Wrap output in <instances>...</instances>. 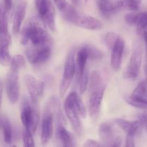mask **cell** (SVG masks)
Masks as SVG:
<instances>
[{
  "label": "cell",
  "instance_id": "obj_1",
  "mask_svg": "<svg viewBox=\"0 0 147 147\" xmlns=\"http://www.w3.org/2000/svg\"><path fill=\"white\" fill-rule=\"evenodd\" d=\"M30 40L35 47L51 46L53 42L48 32L35 19L29 20L27 25L22 30L20 40L21 44L22 45H26Z\"/></svg>",
  "mask_w": 147,
  "mask_h": 147
},
{
  "label": "cell",
  "instance_id": "obj_2",
  "mask_svg": "<svg viewBox=\"0 0 147 147\" xmlns=\"http://www.w3.org/2000/svg\"><path fill=\"white\" fill-rule=\"evenodd\" d=\"M37 104L29 101L24 98L22 101L21 111V121L24 129L30 131L34 134L39 121V112L37 108Z\"/></svg>",
  "mask_w": 147,
  "mask_h": 147
},
{
  "label": "cell",
  "instance_id": "obj_3",
  "mask_svg": "<svg viewBox=\"0 0 147 147\" xmlns=\"http://www.w3.org/2000/svg\"><path fill=\"white\" fill-rule=\"evenodd\" d=\"M76 61H75V48L71 49L69 52L65 61L63 67V76L59 86V94L63 97L67 92L71 83L76 72Z\"/></svg>",
  "mask_w": 147,
  "mask_h": 147
},
{
  "label": "cell",
  "instance_id": "obj_4",
  "mask_svg": "<svg viewBox=\"0 0 147 147\" xmlns=\"http://www.w3.org/2000/svg\"><path fill=\"white\" fill-rule=\"evenodd\" d=\"M98 133L103 146L114 147L122 145V137L115 129L113 123L111 122L105 121L101 123Z\"/></svg>",
  "mask_w": 147,
  "mask_h": 147
},
{
  "label": "cell",
  "instance_id": "obj_5",
  "mask_svg": "<svg viewBox=\"0 0 147 147\" xmlns=\"http://www.w3.org/2000/svg\"><path fill=\"white\" fill-rule=\"evenodd\" d=\"M6 91L10 103L14 104L18 101L20 96L19 71L10 69L6 78Z\"/></svg>",
  "mask_w": 147,
  "mask_h": 147
},
{
  "label": "cell",
  "instance_id": "obj_6",
  "mask_svg": "<svg viewBox=\"0 0 147 147\" xmlns=\"http://www.w3.org/2000/svg\"><path fill=\"white\" fill-rule=\"evenodd\" d=\"M25 54L30 64L34 65H42L50 58L51 55V46H33V47H30L26 50Z\"/></svg>",
  "mask_w": 147,
  "mask_h": 147
},
{
  "label": "cell",
  "instance_id": "obj_7",
  "mask_svg": "<svg viewBox=\"0 0 147 147\" xmlns=\"http://www.w3.org/2000/svg\"><path fill=\"white\" fill-rule=\"evenodd\" d=\"M24 83L30 95V101L34 104H37L44 92V83L30 75L25 76Z\"/></svg>",
  "mask_w": 147,
  "mask_h": 147
},
{
  "label": "cell",
  "instance_id": "obj_8",
  "mask_svg": "<svg viewBox=\"0 0 147 147\" xmlns=\"http://www.w3.org/2000/svg\"><path fill=\"white\" fill-rule=\"evenodd\" d=\"M105 89H106V86L102 85L99 88L91 92L89 100V113L90 117L93 120H97L99 117L101 104L105 94Z\"/></svg>",
  "mask_w": 147,
  "mask_h": 147
},
{
  "label": "cell",
  "instance_id": "obj_9",
  "mask_svg": "<svg viewBox=\"0 0 147 147\" xmlns=\"http://www.w3.org/2000/svg\"><path fill=\"white\" fill-rule=\"evenodd\" d=\"M53 116L50 105L48 104L44 112L41 128V142L46 144L50 142L53 134Z\"/></svg>",
  "mask_w": 147,
  "mask_h": 147
},
{
  "label": "cell",
  "instance_id": "obj_10",
  "mask_svg": "<svg viewBox=\"0 0 147 147\" xmlns=\"http://www.w3.org/2000/svg\"><path fill=\"white\" fill-rule=\"evenodd\" d=\"M98 7L102 15L107 19H110L114 14L118 13L122 9H125L124 0H98Z\"/></svg>",
  "mask_w": 147,
  "mask_h": 147
},
{
  "label": "cell",
  "instance_id": "obj_11",
  "mask_svg": "<svg viewBox=\"0 0 147 147\" xmlns=\"http://www.w3.org/2000/svg\"><path fill=\"white\" fill-rule=\"evenodd\" d=\"M142 61V55L139 50H135L131 55L126 70L124 73V77L126 79L135 80L138 76Z\"/></svg>",
  "mask_w": 147,
  "mask_h": 147
},
{
  "label": "cell",
  "instance_id": "obj_12",
  "mask_svg": "<svg viewBox=\"0 0 147 147\" xmlns=\"http://www.w3.org/2000/svg\"><path fill=\"white\" fill-rule=\"evenodd\" d=\"M125 48V42L121 37H118L115 45L111 50L110 56V66L115 71H118L120 68L122 63V55Z\"/></svg>",
  "mask_w": 147,
  "mask_h": 147
},
{
  "label": "cell",
  "instance_id": "obj_13",
  "mask_svg": "<svg viewBox=\"0 0 147 147\" xmlns=\"http://www.w3.org/2000/svg\"><path fill=\"white\" fill-rule=\"evenodd\" d=\"M113 122L122 130H123L127 134L132 135L134 136L140 134L144 128L138 120L128 121L120 118H116L114 119Z\"/></svg>",
  "mask_w": 147,
  "mask_h": 147
},
{
  "label": "cell",
  "instance_id": "obj_14",
  "mask_svg": "<svg viewBox=\"0 0 147 147\" xmlns=\"http://www.w3.org/2000/svg\"><path fill=\"white\" fill-rule=\"evenodd\" d=\"M64 111L75 133L79 136H81L83 132V126L79 119V113L72 106L66 103H64Z\"/></svg>",
  "mask_w": 147,
  "mask_h": 147
},
{
  "label": "cell",
  "instance_id": "obj_15",
  "mask_svg": "<svg viewBox=\"0 0 147 147\" xmlns=\"http://www.w3.org/2000/svg\"><path fill=\"white\" fill-rule=\"evenodd\" d=\"M74 25L89 30H101L103 28V24L98 19L91 16L79 15Z\"/></svg>",
  "mask_w": 147,
  "mask_h": 147
},
{
  "label": "cell",
  "instance_id": "obj_16",
  "mask_svg": "<svg viewBox=\"0 0 147 147\" xmlns=\"http://www.w3.org/2000/svg\"><path fill=\"white\" fill-rule=\"evenodd\" d=\"M64 103L72 106L76 110V111L79 113L81 117L84 118V119L86 118V108L84 105V103L82 101V98H81L80 96L76 91L71 92L66 97Z\"/></svg>",
  "mask_w": 147,
  "mask_h": 147
},
{
  "label": "cell",
  "instance_id": "obj_17",
  "mask_svg": "<svg viewBox=\"0 0 147 147\" xmlns=\"http://www.w3.org/2000/svg\"><path fill=\"white\" fill-rule=\"evenodd\" d=\"M27 7V3L25 1H23V2L20 3L16 8L12 24V31L14 34H17L20 32L22 23L25 17Z\"/></svg>",
  "mask_w": 147,
  "mask_h": 147
},
{
  "label": "cell",
  "instance_id": "obj_18",
  "mask_svg": "<svg viewBox=\"0 0 147 147\" xmlns=\"http://www.w3.org/2000/svg\"><path fill=\"white\" fill-rule=\"evenodd\" d=\"M10 36H4L0 40V64L4 66L10 65L12 57L10 53Z\"/></svg>",
  "mask_w": 147,
  "mask_h": 147
},
{
  "label": "cell",
  "instance_id": "obj_19",
  "mask_svg": "<svg viewBox=\"0 0 147 147\" xmlns=\"http://www.w3.org/2000/svg\"><path fill=\"white\" fill-rule=\"evenodd\" d=\"M56 136L63 146H74V139L71 134L64 127V125L58 123L56 127Z\"/></svg>",
  "mask_w": 147,
  "mask_h": 147
},
{
  "label": "cell",
  "instance_id": "obj_20",
  "mask_svg": "<svg viewBox=\"0 0 147 147\" xmlns=\"http://www.w3.org/2000/svg\"><path fill=\"white\" fill-rule=\"evenodd\" d=\"M87 55L85 53L83 48L80 47L79 50H78L77 54H76V70H77L78 76H80L84 71L86 69V61H87Z\"/></svg>",
  "mask_w": 147,
  "mask_h": 147
},
{
  "label": "cell",
  "instance_id": "obj_21",
  "mask_svg": "<svg viewBox=\"0 0 147 147\" xmlns=\"http://www.w3.org/2000/svg\"><path fill=\"white\" fill-rule=\"evenodd\" d=\"M43 24L48 27L49 30L53 32H56V22H55V10L53 4H50L46 15L42 19Z\"/></svg>",
  "mask_w": 147,
  "mask_h": 147
},
{
  "label": "cell",
  "instance_id": "obj_22",
  "mask_svg": "<svg viewBox=\"0 0 147 147\" xmlns=\"http://www.w3.org/2000/svg\"><path fill=\"white\" fill-rule=\"evenodd\" d=\"M82 48L84 49L85 53L87 55L88 59L91 60H100L103 57V53L92 44H85L82 46Z\"/></svg>",
  "mask_w": 147,
  "mask_h": 147
},
{
  "label": "cell",
  "instance_id": "obj_23",
  "mask_svg": "<svg viewBox=\"0 0 147 147\" xmlns=\"http://www.w3.org/2000/svg\"><path fill=\"white\" fill-rule=\"evenodd\" d=\"M0 128L2 129L4 139L6 143H11L12 140V129L8 119L6 118L0 119Z\"/></svg>",
  "mask_w": 147,
  "mask_h": 147
},
{
  "label": "cell",
  "instance_id": "obj_24",
  "mask_svg": "<svg viewBox=\"0 0 147 147\" xmlns=\"http://www.w3.org/2000/svg\"><path fill=\"white\" fill-rule=\"evenodd\" d=\"M7 12L3 4H0V33L2 36L9 35Z\"/></svg>",
  "mask_w": 147,
  "mask_h": 147
},
{
  "label": "cell",
  "instance_id": "obj_25",
  "mask_svg": "<svg viewBox=\"0 0 147 147\" xmlns=\"http://www.w3.org/2000/svg\"><path fill=\"white\" fill-rule=\"evenodd\" d=\"M131 97L134 98L147 99V81L146 80H141L138 86L135 88L131 94Z\"/></svg>",
  "mask_w": 147,
  "mask_h": 147
},
{
  "label": "cell",
  "instance_id": "obj_26",
  "mask_svg": "<svg viewBox=\"0 0 147 147\" xmlns=\"http://www.w3.org/2000/svg\"><path fill=\"white\" fill-rule=\"evenodd\" d=\"M63 13V17L65 20L69 22L74 24L76 21L77 20L78 17L80 14L76 11L74 7L71 5L68 4L67 7L62 11Z\"/></svg>",
  "mask_w": 147,
  "mask_h": 147
},
{
  "label": "cell",
  "instance_id": "obj_27",
  "mask_svg": "<svg viewBox=\"0 0 147 147\" xmlns=\"http://www.w3.org/2000/svg\"><path fill=\"white\" fill-rule=\"evenodd\" d=\"M89 90L90 92H92L93 90L99 88L100 86H102L103 84L102 83V79L101 77L100 74L98 72L93 71L91 72L90 76H89Z\"/></svg>",
  "mask_w": 147,
  "mask_h": 147
},
{
  "label": "cell",
  "instance_id": "obj_28",
  "mask_svg": "<svg viewBox=\"0 0 147 147\" xmlns=\"http://www.w3.org/2000/svg\"><path fill=\"white\" fill-rule=\"evenodd\" d=\"M50 4H51V1L50 0H35V7L41 20L46 15Z\"/></svg>",
  "mask_w": 147,
  "mask_h": 147
},
{
  "label": "cell",
  "instance_id": "obj_29",
  "mask_svg": "<svg viewBox=\"0 0 147 147\" xmlns=\"http://www.w3.org/2000/svg\"><path fill=\"white\" fill-rule=\"evenodd\" d=\"M135 26L138 32H144L147 30V11L138 12V17Z\"/></svg>",
  "mask_w": 147,
  "mask_h": 147
},
{
  "label": "cell",
  "instance_id": "obj_30",
  "mask_svg": "<svg viewBox=\"0 0 147 147\" xmlns=\"http://www.w3.org/2000/svg\"><path fill=\"white\" fill-rule=\"evenodd\" d=\"M10 69L19 71L20 69L25 65V60L21 55H15L12 57L10 63Z\"/></svg>",
  "mask_w": 147,
  "mask_h": 147
},
{
  "label": "cell",
  "instance_id": "obj_31",
  "mask_svg": "<svg viewBox=\"0 0 147 147\" xmlns=\"http://www.w3.org/2000/svg\"><path fill=\"white\" fill-rule=\"evenodd\" d=\"M79 92L81 94H84L86 92L89 86V70L87 69H85L84 73L79 77Z\"/></svg>",
  "mask_w": 147,
  "mask_h": 147
},
{
  "label": "cell",
  "instance_id": "obj_32",
  "mask_svg": "<svg viewBox=\"0 0 147 147\" xmlns=\"http://www.w3.org/2000/svg\"><path fill=\"white\" fill-rule=\"evenodd\" d=\"M125 100L126 103L133 107L147 110V99L134 98L131 96H129V97L125 98Z\"/></svg>",
  "mask_w": 147,
  "mask_h": 147
},
{
  "label": "cell",
  "instance_id": "obj_33",
  "mask_svg": "<svg viewBox=\"0 0 147 147\" xmlns=\"http://www.w3.org/2000/svg\"><path fill=\"white\" fill-rule=\"evenodd\" d=\"M119 37L120 36L117 33L113 32H110L107 33L105 37V42L110 50H112Z\"/></svg>",
  "mask_w": 147,
  "mask_h": 147
},
{
  "label": "cell",
  "instance_id": "obj_34",
  "mask_svg": "<svg viewBox=\"0 0 147 147\" xmlns=\"http://www.w3.org/2000/svg\"><path fill=\"white\" fill-rule=\"evenodd\" d=\"M23 145L24 147H33L35 146V142L33 139V134L30 131L24 129L23 131Z\"/></svg>",
  "mask_w": 147,
  "mask_h": 147
},
{
  "label": "cell",
  "instance_id": "obj_35",
  "mask_svg": "<svg viewBox=\"0 0 147 147\" xmlns=\"http://www.w3.org/2000/svg\"><path fill=\"white\" fill-rule=\"evenodd\" d=\"M125 9L131 11H137L140 7L141 0H124Z\"/></svg>",
  "mask_w": 147,
  "mask_h": 147
},
{
  "label": "cell",
  "instance_id": "obj_36",
  "mask_svg": "<svg viewBox=\"0 0 147 147\" xmlns=\"http://www.w3.org/2000/svg\"><path fill=\"white\" fill-rule=\"evenodd\" d=\"M138 17V12H131L125 16V21L129 25H135Z\"/></svg>",
  "mask_w": 147,
  "mask_h": 147
},
{
  "label": "cell",
  "instance_id": "obj_37",
  "mask_svg": "<svg viewBox=\"0 0 147 147\" xmlns=\"http://www.w3.org/2000/svg\"><path fill=\"white\" fill-rule=\"evenodd\" d=\"M53 2L60 11H63L68 6L66 0H53Z\"/></svg>",
  "mask_w": 147,
  "mask_h": 147
},
{
  "label": "cell",
  "instance_id": "obj_38",
  "mask_svg": "<svg viewBox=\"0 0 147 147\" xmlns=\"http://www.w3.org/2000/svg\"><path fill=\"white\" fill-rule=\"evenodd\" d=\"M102 146H103L102 144L99 143V142L94 140V139H87L83 144V146L86 147H98Z\"/></svg>",
  "mask_w": 147,
  "mask_h": 147
},
{
  "label": "cell",
  "instance_id": "obj_39",
  "mask_svg": "<svg viewBox=\"0 0 147 147\" xmlns=\"http://www.w3.org/2000/svg\"><path fill=\"white\" fill-rule=\"evenodd\" d=\"M135 136L132 135L127 134L126 139H125V146L127 147H133L135 146V142H134Z\"/></svg>",
  "mask_w": 147,
  "mask_h": 147
},
{
  "label": "cell",
  "instance_id": "obj_40",
  "mask_svg": "<svg viewBox=\"0 0 147 147\" xmlns=\"http://www.w3.org/2000/svg\"><path fill=\"white\" fill-rule=\"evenodd\" d=\"M138 119L142 126L147 129V113H143L138 115Z\"/></svg>",
  "mask_w": 147,
  "mask_h": 147
},
{
  "label": "cell",
  "instance_id": "obj_41",
  "mask_svg": "<svg viewBox=\"0 0 147 147\" xmlns=\"http://www.w3.org/2000/svg\"><path fill=\"white\" fill-rule=\"evenodd\" d=\"M3 6L4 9L9 11L12 7V0H3Z\"/></svg>",
  "mask_w": 147,
  "mask_h": 147
},
{
  "label": "cell",
  "instance_id": "obj_42",
  "mask_svg": "<svg viewBox=\"0 0 147 147\" xmlns=\"http://www.w3.org/2000/svg\"><path fill=\"white\" fill-rule=\"evenodd\" d=\"M2 93H3V83L1 80L0 79V109L1 106V101H2Z\"/></svg>",
  "mask_w": 147,
  "mask_h": 147
},
{
  "label": "cell",
  "instance_id": "obj_43",
  "mask_svg": "<svg viewBox=\"0 0 147 147\" xmlns=\"http://www.w3.org/2000/svg\"><path fill=\"white\" fill-rule=\"evenodd\" d=\"M143 36H144V40L146 42V56H147V30L143 32Z\"/></svg>",
  "mask_w": 147,
  "mask_h": 147
},
{
  "label": "cell",
  "instance_id": "obj_44",
  "mask_svg": "<svg viewBox=\"0 0 147 147\" xmlns=\"http://www.w3.org/2000/svg\"><path fill=\"white\" fill-rule=\"evenodd\" d=\"M144 71H145V76H146V80L147 81V65L144 67Z\"/></svg>",
  "mask_w": 147,
  "mask_h": 147
},
{
  "label": "cell",
  "instance_id": "obj_45",
  "mask_svg": "<svg viewBox=\"0 0 147 147\" xmlns=\"http://www.w3.org/2000/svg\"><path fill=\"white\" fill-rule=\"evenodd\" d=\"M71 2L73 3L74 5H76L79 2V0H71Z\"/></svg>",
  "mask_w": 147,
  "mask_h": 147
},
{
  "label": "cell",
  "instance_id": "obj_46",
  "mask_svg": "<svg viewBox=\"0 0 147 147\" xmlns=\"http://www.w3.org/2000/svg\"><path fill=\"white\" fill-rule=\"evenodd\" d=\"M1 35H2V34H1V33H0V40H1Z\"/></svg>",
  "mask_w": 147,
  "mask_h": 147
}]
</instances>
